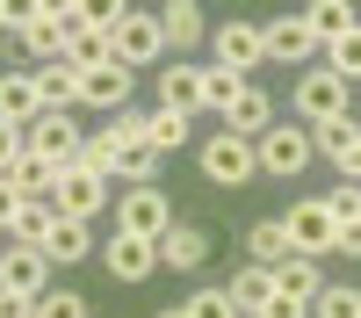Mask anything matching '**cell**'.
I'll return each mask as SVG.
<instances>
[{
  "label": "cell",
  "instance_id": "1",
  "mask_svg": "<svg viewBox=\"0 0 361 318\" xmlns=\"http://www.w3.org/2000/svg\"><path fill=\"white\" fill-rule=\"evenodd\" d=\"M15 8V0H8ZM8 37L37 58V66H58V58L73 51V37H66V15H58V0H29V8H15V22H8Z\"/></svg>",
  "mask_w": 361,
  "mask_h": 318
},
{
  "label": "cell",
  "instance_id": "2",
  "mask_svg": "<svg viewBox=\"0 0 361 318\" xmlns=\"http://www.w3.org/2000/svg\"><path fill=\"white\" fill-rule=\"evenodd\" d=\"M195 166H202V181H209V188H246L253 173H260V152H253V137L217 130V137H202Z\"/></svg>",
  "mask_w": 361,
  "mask_h": 318
},
{
  "label": "cell",
  "instance_id": "3",
  "mask_svg": "<svg viewBox=\"0 0 361 318\" xmlns=\"http://www.w3.org/2000/svg\"><path fill=\"white\" fill-rule=\"evenodd\" d=\"M22 145H29V159H44V166H58V173H66V166L80 159V145H87V130L73 123L66 109H44L37 123L22 130Z\"/></svg>",
  "mask_w": 361,
  "mask_h": 318
},
{
  "label": "cell",
  "instance_id": "4",
  "mask_svg": "<svg viewBox=\"0 0 361 318\" xmlns=\"http://www.w3.org/2000/svg\"><path fill=\"white\" fill-rule=\"evenodd\" d=\"M159 51H166V37H159V15H145V8H130L123 22L109 29V58H116L123 73H145Z\"/></svg>",
  "mask_w": 361,
  "mask_h": 318
},
{
  "label": "cell",
  "instance_id": "5",
  "mask_svg": "<svg viewBox=\"0 0 361 318\" xmlns=\"http://www.w3.org/2000/svg\"><path fill=\"white\" fill-rule=\"evenodd\" d=\"M333 116H347V80H340V73H325V66L296 73V123L318 130V123H333Z\"/></svg>",
  "mask_w": 361,
  "mask_h": 318
},
{
  "label": "cell",
  "instance_id": "6",
  "mask_svg": "<svg viewBox=\"0 0 361 318\" xmlns=\"http://www.w3.org/2000/svg\"><path fill=\"white\" fill-rule=\"evenodd\" d=\"M253 152H260V173H275V181H296V173L318 159V145H311V130H304V123H275V130L253 145Z\"/></svg>",
  "mask_w": 361,
  "mask_h": 318
},
{
  "label": "cell",
  "instance_id": "7",
  "mask_svg": "<svg viewBox=\"0 0 361 318\" xmlns=\"http://www.w3.org/2000/svg\"><path fill=\"white\" fill-rule=\"evenodd\" d=\"M282 224H289V239H296V253H304V260H318V253H340V217H333V202H325V195L296 202V210H289Z\"/></svg>",
  "mask_w": 361,
  "mask_h": 318
},
{
  "label": "cell",
  "instance_id": "8",
  "mask_svg": "<svg viewBox=\"0 0 361 318\" xmlns=\"http://www.w3.org/2000/svg\"><path fill=\"white\" fill-rule=\"evenodd\" d=\"M209 44H217V66L238 73V80H246L253 66H267V22H217Z\"/></svg>",
  "mask_w": 361,
  "mask_h": 318
},
{
  "label": "cell",
  "instance_id": "9",
  "mask_svg": "<svg viewBox=\"0 0 361 318\" xmlns=\"http://www.w3.org/2000/svg\"><path fill=\"white\" fill-rule=\"evenodd\" d=\"M166 224H173V210H166V195L159 188H123L116 195V231H130V239H166Z\"/></svg>",
  "mask_w": 361,
  "mask_h": 318
},
{
  "label": "cell",
  "instance_id": "10",
  "mask_svg": "<svg viewBox=\"0 0 361 318\" xmlns=\"http://www.w3.org/2000/svg\"><path fill=\"white\" fill-rule=\"evenodd\" d=\"M267 58H275V66L311 73L318 58H325V44L311 37V22H304V15H275V22H267Z\"/></svg>",
  "mask_w": 361,
  "mask_h": 318
},
{
  "label": "cell",
  "instance_id": "11",
  "mask_svg": "<svg viewBox=\"0 0 361 318\" xmlns=\"http://www.w3.org/2000/svg\"><path fill=\"white\" fill-rule=\"evenodd\" d=\"M130 87H137V73H123L109 58V66H94V73H80V109H102V116H123V109H137L130 102Z\"/></svg>",
  "mask_w": 361,
  "mask_h": 318
},
{
  "label": "cell",
  "instance_id": "12",
  "mask_svg": "<svg viewBox=\"0 0 361 318\" xmlns=\"http://www.w3.org/2000/svg\"><path fill=\"white\" fill-rule=\"evenodd\" d=\"M51 202H58V217H73V224H87L109 202V181H94L87 166H66L58 173V188H51Z\"/></svg>",
  "mask_w": 361,
  "mask_h": 318
},
{
  "label": "cell",
  "instance_id": "13",
  "mask_svg": "<svg viewBox=\"0 0 361 318\" xmlns=\"http://www.w3.org/2000/svg\"><path fill=\"white\" fill-rule=\"evenodd\" d=\"M44 275H51V260H44L37 246H0V289H8V297H29V304H37V297H44Z\"/></svg>",
  "mask_w": 361,
  "mask_h": 318
},
{
  "label": "cell",
  "instance_id": "14",
  "mask_svg": "<svg viewBox=\"0 0 361 318\" xmlns=\"http://www.w3.org/2000/svg\"><path fill=\"white\" fill-rule=\"evenodd\" d=\"M102 260H109L116 282H145V275L159 268V246H152V239H130V231H116V239L102 246Z\"/></svg>",
  "mask_w": 361,
  "mask_h": 318
},
{
  "label": "cell",
  "instance_id": "15",
  "mask_svg": "<svg viewBox=\"0 0 361 318\" xmlns=\"http://www.w3.org/2000/svg\"><path fill=\"white\" fill-rule=\"evenodd\" d=\"M224 130H231V137H253V145L275 130V102H267V87H253V80H246V94L224 109Z\"/></svg>",
  "mask_w": 361,
  "mask_h": 318
},
{
  "label": "cell",
  "instance_id": "16",
  "mask_svg": "<svg viewBox=\"0 0 361 318\" xmlns=\"http://www.w3.org/2000/svg\"><path fill=\"white\" fill-rule=\"evenodd\" d=\"M44 116V94H37V73H0V123L29 130Z\"/></svg>",
  "mask_w": 361,
  "mask_h": 318
},
{
  "label": "cell",
  "instance_id": "17",
  "mask_svg": "<svg viewBox=\"0 0 361 318\" xmlns=\"http://www.w3.org/2000/svg\"><path fill=\"white\" fill-rule=\"evenodd\" d=\"M152 15H159L166 51H195V44L209 37V22H202V8H195V0H166V8H152Z\"/></svg>",
  "mask_w": 361,
  "mask_h": 318
},
{
  "label": "cell",
  "instance_id": "18",
  "mask_svg": "<svg viewBox=\"0 0 361 318\" xmlns=\"http://www.w3.org/2000/svg\"><path fill=\"white\" fill-rule=\"evenodd\" d=\"M159 109H173V116H195V109H202V66L173 58V66L159 73Z\"/></svg>",
  "mask_w": 361,
  "mask_h": 318
},
{
  "label": "cell",
  "instance_id": "19",
  "mask_svg": "<svg viewBox=\"0 0 361 318\" xmlns=\"http://www.w3.org/2000/svg\"><path fill=\"white\" fill-rule=\"evenodd\" d=\"M209 260V231L202 224H166V239H159V268H202Z\"/></svg>",
  "mask_w": 361,
  "mask_h": 318
},
{
  "label": "cell",
  "instance_id": "20",
  "mask_svg": "<svg viewBox=\"0 0 361 318\" xmlns=\"http://www.w3.org/2000/svg\"><path fill=\"white\" fill-rule=\"evenodd\" d=\"M311 145H318V159H333L340 173L361 159V123H354V116H333V123H318L311 130Z\"/></svg>",
  "mask_w": 361,
  "mask_h": 318
},
{
  "label": "cell",
  "instance_id": "21",
  "mask_svg": "<svg viewBox=\"0 0 361 318\" xmlns=\"http://www.w3.org/2000/svg\"><path fill=\"white\" fill-rule=\"evenodd\" d=\"M231 304H238V318H260L267 304H275V268H253V260H246V268H238L231 282Z\"/></svg>",
  "mask_w": 361,
  "mask_h": 318
},
{
  "label": "cell",
  "instance_id": "22",
  "mask_svg": "<svg viewBox=\"0 0 361 318\" xmlns=\"http://www.w3.org/2000/svg\"><path fill=\"white\" fill-rule=\"evenodd\" d=\"M87 253H94V231L73 224V217H58V224H51V239H44V260H51V268H80Z\"/></svg>",
  "mask_w": 361,
  "mask_h": 318
},
{
  "label": "cell",
  "instance_id": "23",
  "mask_svg": "<svg viewBox=\"0 0 361 318\" xmlns=\"http://www.w3.org/2000/svg\"><path fill=\"white\" fill-rule=\"evenodd\" d=\"M246 253H253V268H282V260H296V239H289L282 217H260L253 239H246Z\"/></svg>",
  "mask_w": 361,
  "mask_h": 318
},
{
  "label": "cell",
  "instance_id": "24",
  "mask_svg": "<svg viewBox=\"0 0 361 318\" xmlns=\"http://www.w3.org/2000/svg\"><path fill=\"white\" fill-rule=\"evenodd\" d=\"M37 94H44V109H80V66L73 58H58V66H37Z\"/></svg>",
  "mask_w": 361,
  "mask_h": 318
},
{
  "label": "cell",
  "instance_id": "25",
  "mask_svg": "<svg viewBox=\"0 0 361 318\" xmlns=\"http://www.w3.org/2000/svg\"><path fill=\"white\" fill-rule=\"evenodd\" d=\"M318 289H325V268H318V260H304V253H296V260H282V268H275V297L318 304Z\"/></svg>",
  "mask_w": 361,
  "mask_h": 318
},
{
  "label": "cell",
  "instance_id": "26",
  "mask_svg": "<svg viewBox=\"0 0 361 318\" xmlns=\"http://www.w3.org/2000/svg\"><path fill=\"white\" fill-rule=\"evenodd\" d=\"M304 22H311V37H318V44H340L347 29H361V15L347 8V0H311Z\"/></svg>",
  "mask_w": 361,
  "mask_h": 318
},
{
  "label": "cell",
  "instance_id": "27",
  "mask_svg": "<svg viewBox=\"0 0 361 318\" xmlns=\"http://www.w3.org/2000/svg\"><path fill=\"white\" fill-rule=\"evenodd\" d=\"M159 188V152L152 145H116V188Z\"/></svg>",
  "mask_w": 361,
  "mask_h": 318
},
{
  "label": "cell",
  "instance_id": "28",
  "mask_svg": "<svg viewBox=\"0 0 361 318\" xmlns=\"http://www.w3.org/2000/svg\"><path fill=\"white\" fill-rule=\"evenodd\" d=\"M145 145L166 159V152H180L188 145V116H173V109H145Z\"/></svg>",
  "mask_w": 361,
  "mask_h": 318
},
{
  "label": "cell",
  "instance_id": "29",
  "mask_svg": "<svg viewBox=\"0 0 361 318\" xmlns=\"http://www.w3.org/2000/svg\"><path fill=\"white\" fill-rule=\"evenodd\" d=\"M51 224H58V202H22V217H15V231H8V246H37V253H44Z\"/></svg>",
  "mask_w": 361,
  "mask_h": 318
},
{
  "label": "cell",
  "instance_id": "30",
  "mask_svg": "<svg viewBox=\"0 0 361 318\" xmlns=\"http://www.w3.org/2000/svg\"><path fill=\"white\" fill-rule=\"evenodd\" d=\"M238 94H246V80H238V73H224L217 58H209V66H202V109H217V116H224Z\"/></svg>",
  "mask_w": 361,
  "mask_h": 318
},
{
  "label": "cell",
  "instance_id": "31",
  "mask_svg": "<svg viewBox=\"0 0 361 318\" xmlns=\"http://www.w3.org/2000/svg\"><path fill=\"white\" fill-rule=\"evenodd\" d=\"M73 166H87L94 181L116 188V137H109V130H87V145H80V159H73Z\"/></svg>",
  "mask_w": 361,
  "mask_h": 318
},
{
  "label": "cell",
  "instance_id": "32",
  "mask_svg": "<svg viewBox=\"0 0 361 318\" xmlns=\"http://www.w3.org/2000/svg\"><path fill=\"white\" fill-rule=\"evenodd\" d=\"M8 181H15V188H22L29 202H51V188H58V166H44V159H29V152H22Z\"/></svg>",
  "mask_w": 361,
  "mask_h": 318
},
{
  "label": "cell",
  "instance_id": "33",
  "mask_svg": "<svg viewBox=\"0 0 361 318\" xmlns=\"http://www.w3.org/2000/svg\"><path fill=\"white\" fill-rule=\"evenodd\" d=\"M318 66H325V73H340V80L354 87V80H361V29H347L340 44H325V58H318Z\"/></svg>",
  "mask_w": 361,
  "mask_h": 318
},
{
  "label": "cell",
  "instance_id": "34",
  "mask_svg": "<svg viewBox=\"0 0 361 318\" xmlns=\"http://www.w3.org/2000/svg\"><path fill=\"white\" fill-rule=\"evenodd\" d=\"M311 318H361V289L325 282V289H318V304H311Z\"/></svg>",
  "mask_w": 361,
  "mask_h": 318
},
{
  "label": "cell",
  "instance_id": "35",
  "mask_svg": "<svg viewBox=\"0 0 361 318\" xmlns=\"http://www.w3.org/2000/svg\"><path fill=\"white\" fill-rule=\"evenodd\" d=\"M188 318H238V304H231V289H195Z\"/></svg>",
  "mask_w": 361,
  "mask_h": 318
},
{
  "label": "cell",
  "instance_id": "36",
  "mask_svg": "<svg viewBox=\"0 0 361 318\" xmlns=\"http://www.w3.org/2000/svg\"><path fill=\"white\" fill-rule=\"evenodd\" d=\"M37 318H87V297H73V289H44Z\"/></svg>",
  "mask_w": 361,
  "mask_h": 318
},
{
  "label": "cell",
  "instance_id": "37",
  "mask_svg": "<svg viewBox=\"0 0 361 318\" xmlns=\"http://www.w3.org/2000/svg\"><path fill=\"white\" fill-rule=\"evenodd\" d=\"M325 202H333V217H340V224H354V217H361V181H347V188H333V195H325Z\"/></svg>",
  "mask_w": 361,
  "mask_h": 318
},
{
  "label": "cell",
  "instance_id": "38",
  "mask_svg": "<svg viewBox=\"0 0 361 318\" xmlns=\"http://www.w3.org/2000/svg\"><path fill=\"white\" fill-rule=\"evenodd\" d=\"M22 202H29V195H22V188L8 181V173H0V231H15V217H22Z\"/></svg>",
  "mask_w": 361,
  "mask_h": 318
},
{
  "label": "cell",
  "instance_id": "39",
  "mask_svg": "<svg viewBox=\"0 0 361 318\" xmlns=\"http://www.w3.org/2000/svg\"><path fill=\"white\" fill-rule=\"evenodd\" d=\"M29 152V145H22V130L15 123H0V173H15V159Z\"/></svg>",
  "mask_w": 361,
  "mask_h": 318
},
{
  "label": "cell",
  "instance_id": "40",
  "mask_svg": "<svg viewBox=\"0 0 361 318\" xmlns=\"http://www.w3.org/2000/svg\"><path fill=\"white\" fill-rule=\"evenodd\" d=\"M0 318H37V304H29V297H8V289H0Z\"/></svg>",
  "mask_w": 361,
  "mask_h": 318
},
{
  "label": "cell",
  "instance_id": "41",
  "mask_svg": "<svg viewBox=\"0 0 361 318\" xmlns=\"http://www.w3.org/2000/svg\"><path fill=\"white\" fill-rule=\"evenodd\" d=\"M304 311H311V304H296V297H275V304H267L260 318H304Z\"/></svg>",
  "mask_w": 361,
  "mask_h": 318
},
{
  "label": "cell",
  "instance_id": "42",
  "mask_svg": "<svg viewBox=\"0 0 361 318\" xmlns=\"http://www.w3.org/2000/svg\"><path fill=\"white\" fill-rule=\"evenodd\" d=\"M340 253H354V260H361V217H354V224H340Z\"/></svg>",
  "mask_w": 361,
  "mask_h": 318
},
{
  "label": "cell",
  "instance_id": "43",
  "mask_svg": "<svg viewBox=\"0 0 361 318\" xmlns=\"http://www.w3.org/2000/svg\"><path fill=\"white\" fill-rule=\"evenodd\" d=\"M152 318H188V304H166V311H152Z\"/></svg>",
  "mask_w": 361,
  "mask_h": 318
},
{
  "label": "cell",
  "instance_id": "44",
  "mask_svg": "<svg viewBox=\"0 0 361 318\" xmlns=\"http://www.w3.org/2000/svg\"><path fill=\"white\" fill-rule=\"evenodd\" d=\"M8 22H15V8H8V0H0V37H8Z\"/></svg>",
  "mask_w": 361,
  "mask_h": 318
},
{
  "label": "cell",
  "instance_id": "45",
  "mask_svg": "<svg viewBox=\"0 0 361 318\" xmlns=\"http://www.w3.org/2000/svg\"><path fill=\"white\" fill-rule=\"evenodd\" d=\"M347 181H361V159H354V166H347Z\"/></svg>",
  "mask_w": 361,
  "mask_h": 318
},
{
  "label": "cell",
  "instance_id": "46",
  "mask_svg": "<svg viewBox=\"0 0 361 318\" xmlns=\"http://www.w3.org/2000/svg\"><path fill=\"white\" fill-rule=\"evenodd\" d=\"M0 246H8V231H0Z\"/></svg>",
  "mask_w": 361,
  "mask_h": 318
}]
</instances>
